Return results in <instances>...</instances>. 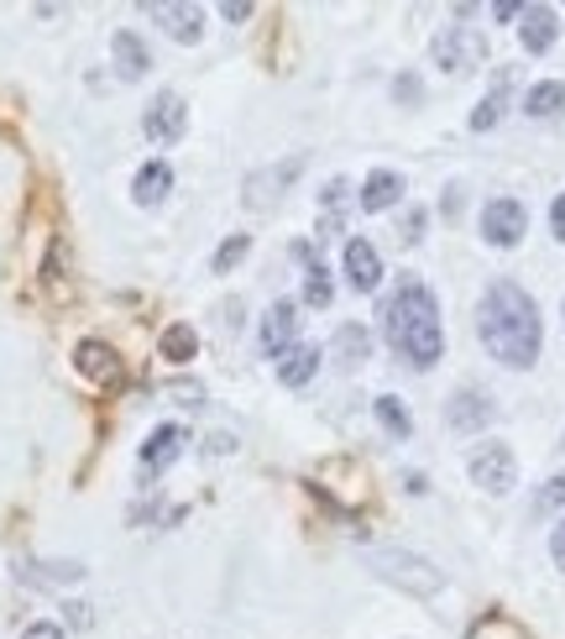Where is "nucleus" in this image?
<instances>
[{
    "label": "nucleus",
    "mask_w": 565,
    "mask_h": 639,
    "mask_svg": "<svg viewBox=\"0 0 565 639\" xmlns=\"http://www.w3.org/2000/svg\"><path fill=\"white\" fill-rule=\"evenodd\" d=\"M555 37H561V16H555L550 5H524V16H518V42H524L529 53H550Z\"/></svg>",
    "instance_id": "9b49d317"
},
{
    "label": "nucleus",
    "mask_w": 565,
    "mask_h": 639,
    "mask_svg": "<svg viewBox=\"0 0 565 639\" xmlns=\"http://www.w3.org/2000/svg\"><path fill=\"white\" fill-rule=\"evenodd\" d=\"M535 509H565V472H555V477L544 483V493L535 498Z\"/></svg>",
    "instance_id": "cd10ccee"
},
{
    "label": "nucleus",
    "mask_w": 565,
    "mask_h": 639,
    "mask_svg": "<svg viewBox=\"0 0 565 639\" xmlns=\"http://www.w3.org/2000/svg\"><path fill=\"white\" fill-rule=\"evenodd\" d=\"M157 352H163L168 362H189V357L200 352V331H194L189 320H179V325H168V331H163V341H157Z\"/></svg>",
    "instance_id": "b1692460"
},
{
    "label": "nucleus",
    "mask_w": 565,
    "mask_h": 639,
    "mask_svg": "<svg viewBox=\"0 0 565 639\" xmlns=\"http://www.w3.org/2000/svg\"><path fill=\"white\" fill-rule=\"evenodd\" d=\"M476 335L481 346L513 372H529L539 362V346H544V325H539V305L518 289V283H487L481 305H476Z\"/></svg>",
    "instance_id": "f257e3e1"
},
{
    "label": "nucleus",
    "mask_w": 565,
    "mask_h": 639,
    "mask_svg": "<svg viewBox=\"0 0 565 639\" xmlns=\"http://www.w3.org/2000/svg\"><path fill=\"white\" fill-rule=\"evenodd\" d=\"M330 299H335L330 268H325V263H309V268H304V305H309V309H325Z\"/></svg>",
    "instance_id": "393cba45"
},
{
    "label": "nucleus",
    "mask_w": 565,
    "mask_h": 639,
    "mask_svg": "<svg viewBox=\"0 0 565 639\" xmlns=\"http://www.w3.org/2000/svg\"><path fill=\"white\" fill-rule=\"evenodd\" d=\"M142 131H147V142H157V148L179 142L183 131H189V111H183L179 94H174V90L157 94V100L147 105V116H142Z\"/></svg>",
    "instance_id": "423d86ee"
},
{
    "label": "nucleus",
    "mask_w": 565,
    "mask_h": 639,
    "mask_svg": "<svg viewBox=\"0 0 565 639\" xmlns=\"http://www.w3.org/2000/svg\"><path fill=\"white\" fill-rule=\"evenodd\" d=\"M383 341L403 357L409 367L429 372L446 352V331H440V299L429 294V283L403 278L383 305Z\"/></svg>",
    "instance_id": "f03ea898"
},
{
    "label": "nucleus",
    "mask_w": 565,
    "mask_h": 639,
    "mask_svg": "<svg viewBox=\"0 0 565 639\" xmlns=\"http://www.w3.org/2000/svg\"><path fill=\"white\" fill-rule=\"evenodd\" d=\"M346 278H351L357 294H372V289L383 283V252L367 242V237H351V242H346Z\"/></svg>",
    "instance_id": "1a4fd4ad"
},
{
    "label": "nucleus",
    "mask_w": 565,
    "mask_h": 639,
    "mask_svg": "<svg viewBox=\"0 0 565 639\" xmlns=\"http://www.w3.org/2000/svg\"><path fill=\"white\" fill-rule=\"evenodd\" d=\"M294 341H298V305L294 299H272L268 315H262V352L283 362L294 352Z\"/></svg>",
    "instance_id": "0eeeda50"
},
{
    "label": "nucleus",
    "mask_w": 565,
    "mask_h": 639,
    "mask_svg": "<svg viewBox=\"0 0 565 639\" xmlns=\"http://www.w3.org/2000/svg\"><path fill=\"white\" fill-rule=\"evenodd\" d=\"M508 90H513V68H503L498 74V85H492V94L481 100L472 111V131H492V126L503 122V111H508Z\"/></svg>",
    "instance_id": "412c9836"
},
{
    "label": "nucleus",
    "mask_w": 565,
    "mask_h": 639,
    "mask_svg": "<svg viewBox=\"0 0 565 639\" xmlns=\"http://www.w3.org/2000/svg\"><path fill=\"white\" fill-rule=\"evenodd\" d=\"M183 446H189V430L183 425H157L147 435V446H142V467L147 472H168L183 457Z\"/></svg>",
    "instance_id": "f8f14e48"
},
{
    "label": "nucleus",
    "mask_w": 565,
    "mask_h": 639,
    "mask_svg": "<svg viewBox=\"0 0 565 639\" xmlns=\"http://www.w3.org/2000/svg\"><path fill=\"white\" fill-rule=\"evenodd\" d=\"M550 555H555V566L565 572V519L555 524V535H550Z\"/></svg>",
    "instance_id": "2f4dec72"
},
{
    "label": "nucleus",
    "mask_w": 565,
    "mask_h": 639,
    "mask_svg": "<svg viewBox=\"0 0 565 639\" xmlns=\"http://www.w3.org/2000/svg\"><path fill=\"white\" fill-rule=\"evenodd\" d=\"M246 252H252V237H226V242H220V252H215V263H209V268H215V273H236V268H241V257H246Z\"/></svg>",
    "instance_id": "a878e982"
},
{
    "label": "nucleus",
    "mask_w": 565,
    "mask_h": 639,
    "mask_svg": "<svg viewBox=\"0 0 565 639\" xmlns=\"http://www.w3.org/2000/svg\"><path fill=\"white\" fill-rule=\"evenodd\" d=\"M231 446H236V440H231V435H209V451H215V457H226V451H231Z\"/></svg>",
    "instance_id": "e433bc0d"
},
{
    "label": "nucleus",
    "mask_w": 565,
    "mask_h": 639,
    "mask_svg": "<svg viewBox=\"0 0 565 639\" xmlns=\"http://www.w3.org/2000/svg\"><path fill=\"white\" fill-rule=\"evenodd\" d=\"M111 53H116V68H120V79H142L152 68L147 59V42L137 37V31H116V42H111Z\"/></svg>",
    "instance_id": "f3484780"
},
{
    "label": "nucleus",
    "mask_w": 565,
    "mask_h": 639,
    "mask_svg": "<svg viewBox=\"0 0 565 639\" xmlns=\"http://www.w3.org/2000/svg\"><path fill=\"white\" fill-rule=\"evenodd\" d=\"M466 472H472V483L481 493H508V487L518 483V461L508 451L503 440H481L472 457H466Z\"/></svg>",
    "instance_id": "7ed1b4c3"
},
{
    "label": "nucleus",
    "mask_w": 565,
    "mask_h": 639,
    "mask_svg": "<svg viewBox=\"0 0 565 639\" xmlns=\"http://www.w3.org/2000/svg\"><path fill=\"white\" fill-rule=\"evenodd\" d=\"M22 639H68V635H63V624H53V618H37V624L22 629Z\"/></svg>",
    "instance_id": "c85d7f7f"
},
{
    "label": "nucleus",
    "mask_w": 565,
    "mask_h": 639,
    "mask_svg": "<svg viewBox=\"0 0 565 639\" xmlns=\"http://www.w3.org/2000/svg\"><path fill=\"white\" fill-rule=\"evenodd\" d=\"M492 16H498V22H518V16H524V5L503 0V5H492Z\"/></svg>",
    "instance_id": "f704fd0d"
},
{
    "label": "nucleus",
    "mask_w": 565,
    "mask_h": 639,
    "mask_svg": "<svg viewBox=\"0 0 565 639\" xmlns=\"http://www.w3.org/2000/svg\"><path fill=\"white\" fill-rule=\"evenodd\" d=\"M524 111H529L535 122H555V116H565V85L561 79H539V85H529Z\"/></svg>",
    "instance_id": "dca6fc26"
},
{
    "label": "nucleus",
    "mask_w": 565,
    "mask_h": 639,
    "mask_svg": "<svg viewBox=\"0 0 565 639\" xmlns=\"http://www.w3.org/2000/svg\"><path fill=\"white\" fill-rule=\"evenodd\" d=\"M435 63L446 68V74H472L476 63L487 59V37L481 31H472V27H446L440 37H435Z\"/></svg>",
    "instance_id": "39448f33"
},
{
    "label": "nucleus",
    "mask_w": 565,
    "mask_h": 639,
    "mask_svg": "<svg viewBox=\"0 0 565 639\" xmlns=\"http://www.w3.org/2000/svg\"><path fill=\"white\" fill-rule=\"evenodd\" d=\"M550 231H555V242H565V194H555V205H550Z\"/></svg>",
    "instance_id": "7c9ffc66"
},
{
    "label": "nucleus",
    "mask_w": 565,
    "mask_h": 639,
    "mask_svg": "<svg viewBox=\"0 0 565 639\" xmlns=\"http://www.w3.org/2000/svg\"><path fill=\"white\" fill-rule=\"evenodd\" d=\"M524 231H529V210L518 205V200H487L481 205V242L498 246V252H508V246L524 242Z\"/></svg>",
    "instance_id": "20e7f679"
},
{
    "label": "nucleus",
    "mask_w": 565,
    "mask_h": 639,
    "mask_svg": "<svg viewBox=\"0 0 565 639\" xmlns=\"http://www.w3.org/2000/svg\"><path fill=\"white\" fill-rule=\"evenodd\" d=\"M398 237H403V242L414 246L419 237H424V210H409V215H403V226H398Z\"/></svg>",
    "instance_id": "c756f323"
},
{
    "label": "nucleus",
    "mask_w": 565,
    "mask_h": 639,
    "mask_svg": "<svg viewBox=\"0 0 565 639\" xmlns=\"http://www.w3.org/2000/svg\"><path fill=\"white\" fill-rule=\"evenodd\" d=\"M68 613V624H74V629H85V624H90V609H79V603H74V609H63Z\"/></svg>",
    "instance_id": "4c0bfd02"
},
{
    "label": "nucleus",
    "mask_w": 565,
    "mask_h": 639,
    "mask_svg": "<svg viewBox=\"0 0 565 639\" xmlns=\"http://www.w3.org/2000/svg\"><path fill=\"white\" fill-rule=\"evenodd\" d=\"M393 94H398V100H419L424 90H419V79H414V74H403V79L393 85Z\"/></svg>",
    "instance_id": "473e14b6"
},
{
    "label": "nucleus",
    "mask_w": 565,
    "mask_h": 639,
    "mask_svg": "<svg viewBox=\"0 0 565 639\" xmlns=\"http://www.w3.org/2000/svg\"><path fill=\"white\" fill-rule=\"evenodd\" d=\"M330 352H335V362L351 372V367H361L372 357V335H367V325H341L335 341H330Z\"/></svg>",
    "instance_id": "6ab92c4d"
},
{
    "label": "nucleus",
    "mask_w": 565,
    "mask_h": 639,
    "mask_svg": "<svg viewBox=\"0 0 565 639\" xmlns=\"http://www.w3.org/2000/svg\"><path fill=\"white\" fill-rule=\"evenodd\" d=\"M220 16H226V22H246V16H252V5H246V0H226V5H220Z\"/></svg>",
    "instance_id": "72a5a7b5"
},
{
    "label": "nucleus",
    "mask_w": 565,
    "mask_h": 639,
    "mask_svg": "<svg viewBox=\"0 0 565 639\" xmlns=\"http://www.w3.org/2000/svg\"><path fill=\"white\" fill-rule=\"evenodd\" d=\"M152 16H157V27L168 31L174 42H200V31H205V11L200 5H152Z\"/></svg>",
    "instance_id": "2eb2a0df"
},
{
    "label": "nucleus",
    "mask_w": 565,
    "mask_h": 639,
    "mask_svg": "<svg viewBox=\"0 0 565 639\" xmlns=\"http://www.w3.org/2000/svg\"><path fill=\"white\" fill-rule=\"evenodd\" d=\"M168 189H174V168H168L163 157H152V163H142V168H137V179H131V200L152 210V205H163V200H168Z\"/></svg>",
    "instance_id": "4468645a"
},
{
    "label": "nucleus",
    "mask_w": 565,
    "mask_h": 639,
    "mask_svg": "<svg viewBox=\"0 0 565 639\" xmlns=\"http://www.w3.org/2000/svg\"><path fill=\"white\" fill-rule=\"evenodd\" d=\"M79 577H85L79 561H37V566L22 572V582H37V587H74Z\"/></svg>",
    "instance_id": "4be33fe9"
},
{
    "label": "nucleus",
    "mask_w": 565,
    "mask_h": 639,
    "mask_svg": "<svg viewBox=\"0 0 565 639\" xmlns=\"http://www.w3.org/2000/svg\"><path fill=\"white\" fill-rule=\"evenodd\" d=\"M492 414H498L492 394H481V388H461V394L450 398L446 425L450 430H481V425H492Z\"/></svg>",
    "instance_id": "9d476101"
},
{
    "label": "nucleus",
    "mask_w": 565,
    "mask_h": 639,
    "mask_svg": "<svg viewBox=\"0 0 565 639\" xmlns=\"http://www.w3.org/2000/svg\"><path fill=\"white\" fill-rule=\"evenodd\" d=\"M377 566H393V572H383V577L403 582V587H414V592H440V572L429 566V561H419V555H403V550H383L377 555Z\"/></svg>",
    "instance_id": "6e6552de"
},
{
    "label": "nucleus",
    "mask_w": 565,
    "mask_h": 639,
    "mask_svg": "<svg viewBox=\"0 0 565 639\" xmlns=\"http://www.w3.org/2000/svg\"><path fill=\"white\" fill-rule=\"evenodd\" d=\"M372 409H377V425H383L393 440H409V435H414V414H409V404H403V398L383 394Z\"/></svg>",
    "instance_id": "5701e85b"
},
{
    "label": "nucleus",
    "mask_w": 565,
    "mask_h": 639,
    "mask_svg": "<svg viewBox=\"0 0 565 639\" xmlns=\"http://www.w3.org/2000/svg\"><path fill=\"white\" fill-rule=\"evenodd\" d=\"M346 194H351V183H346V179H330V183H325V194H320V210H325V215H341Z\"/></svg>",
    "instance_id": "bb28decb"
},
{
    "label": "nucleus",
    "mask_w": 565,
    "mask_h": 639,
    "mask_svg": "<svg viewBox=\"0 0 565 639\" xmlns=\"http://www.w3.org/2000/svg\"><path fill=\"white\" fill-rule=\"evenodd\" d=\"M74 367L94 378V383H105V378H116V352L105 346V341H79L74 346Z\"/></svg>",
    "instance_id": "aec40b11"
},
{
    "label": "nucleus",
    "mask_w": 565,
    "mask_h": 639,
    "mask_svg": "<svg viewBox=\"0 0 565 639\" xmlns=\"http://www.w3.org/2000/svg\"><path fill=\"white\" fill-rule=\"evenodd\" d=\"M320 362H325V352L320 346H294L283 362H278V378H283V388H304L314 372H320Z\"/></svg>",
    "instance_id": "a211bd4d"
},
{
    "label": "nucleus",
    "mask_w": 565,
    "mask_h": 639,
    "mask_svg": "<svg viewBox=\"0 0 565 639\" xmlns=\"http://www.w3.org/2000/svg\"><path fill=\"white\" fill-rule=\"evenodd\" d=\"M440 210H446V215L461 210V183H450V189H446V205H440Z\"/></svg>",
    "instance_id": "c9c22d12"
},
{
    "label": "nucleus",
    "mask_w": 565,
    "mask_h": 639,
    "mask_svg": "<svg viewBox=\"0 0 565 639\" xmlns=\"http://www.w3.org/2000/svg\"><path fill=\"white\" fill-rule=\"evenodd\" d=\"M398 200H403V179H398L393 168H372V174H367V183H361V194H357V205L367 215L393 210Z\"/></svg>",
    "instance_id": "ddd939ff"
}]
</instances>
